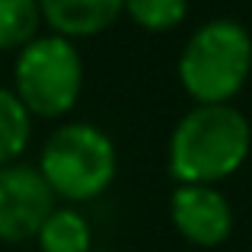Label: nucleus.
<instances>
[{
  "mask_svg": "<svg viewBox=\"0 0 252 252\" xmlns=\"http://www.w3.org/2000/svg\"><path fill=\"white\" fill-rule=\"evenodd\" d=\"M172 230L195 249H217L233 236L236 214L220 185H176L169 195Z\"/></svg>",
  "mask_w": 252,
  "mask_h": 252,
  "instance_id": "nucleus-6",
  "label": "nucleus"
},
{
  "mask_svg": "<svg viewBox=\"0 0 252 252\" xmlns=\"http://www.w3.org/2000/svg\"><path fill=\"white\" fill-rule=\"evenodd\" d=\"M32 134H35L32 112L10 86H0V166L23 163L26 150L32 147Z\"/></svg>",
  "mask_w": 252,
  "mask_h": 252,
  "instance_id": "nucleus-9",
  "label": "nucleus"
},
{
  "mask_svg": "<svg viewBox=\"0 0 252 252\" xmlns=\"http://www.w3.org/2000/svg\"><path fill=\"white\" fill-rule=\"evenodd\" d=\"M86 83V67L77 42L55 32H42L19 55H13L10 90L23 99L32 118L64 122L77 109Z\"/></svg>",
  "mask_w": 252,
  "mask_h": 252,
  "instance_id": "nucleus-4",
  "label": "nucleus"
},
{
  "mask_svg": "<svg viewBox=\"0 0 252 252\" xmlns=\"http://www.w3.org/2000/svg\"><path fill=\"white\" fill-rule=\"evenodd\" d=\"M125 16L150 35H166L189 19V0H125Z\"/></svg>",
  "mask_w": 252,
  "mask_h": 252,
  "instance_id": "nucleus-11",
  "label": "nucleus"
},
{
  "mask_svg": "<svg viewBox=\"0 0 252 252\" xmlns=\"http://www.w3.org/2000/svg\"><path fill=\"white\" fill-rule=\"evenodd\" d=\"M176 77L195 105L233 102L252 77V32L233 16L204 19L179 51Z\"/></svg>",
  "mask_w": 252,
  "mask_h": 252,
  "instance_id": "nucleus-2",
  "label": "nucleus"
},
{
  "mask_svg": "<svg viewBox=\"0 0 252 252\" xmlns=\"http://www.w3.org/2000/svg\"><path fill=\"white\" fill-rule=\"evenodd\" d=\"M249 154L252 125L240 105H191L169 134L166 166L176 185H220L246 166Z\"/></svg>",
  "mask_w": 252,
  "mask_h": 252,
  "instance_id": "nucleus-1",
  "label": "nucleus"
},
{
  "mask_svg": "<svg viewBox=\"0 0 252 252\" xmlns=\"http://www.w3.org/2000/svg\"><path fill=\"white\" fill-rule=\"evenodd\" d=\"M93 252H112V249H93Z\"/></svg>",
  "mask_w": 252,
  "mask_h": 252,
  "instance_id": "nucleus-12",
  "label": "nucleus"
},
{
  "mask_svg": "<svg viewBox=\"0 0 252 252\" xmlns=\"http://www.w3.org/2000/svg\"><path fill=\"white\" fill-rule=\"evenodd\" d=\"M38 252H93V223L77 204H58L35 236Z\"/></svg>",
  "mask_w": 252,
  "mask_h": 252,
  "instance_id": "nucleus-8",
  "label": "nucleus"
},
{
  "mask_svg": "<svg viewBox=\"0 0 252 252\" xmlns=\"http://www.w3.org/2000/svg\"><path fill=\"white\" fill-rule=\"evenodd\" d=\"M45 29L70 42L96 38L125 16V0H38Z\"/></svg>",
  "mask_w": 252,
  "mask_h": 252,
  "instance_id": "nucleus-7",
  "label": "nucleus"
},
{
  "mask_svg": "<svg viewBox=\"0 0 252 252\" xmlns=\"http://www.w3.org/2000/svg\"><path fill=\"white\" fill-rule=\"evenodd\" d=\"M38 172L64 204L102 198L118 176V147L105 128L93 122H58L38 147Z\"/></svg>",
  "mask_w": 252,
  "mask_h": 252,
  "instance_id": "nucleus-3",
  "label": "nucleus"
},
{
  "mask_svg": "<svg viewBox=\"0 0 252 252\" xmlns=\"http://www.w3.org/2000/svg\"><path fill=\"white\" fill-rule=\"evenodd\" d=\"M45 32L38 0H0V55H19Z\"/></svg>",
  "mask_w": 252,
  "mask_h": 252,
  "instance_id": "nucleus-10",
  "label": "nucleus"
},
{
  "mask_svg": "<svg viewBox=\"0 0 252 252\" xmlns=\"http://www.w3.org/2000/svg\"><path fill=\"white\" fill-rule=\"evenodd\" d=\"M55 208L58 198L35 163L0 166V243L3 246L35 243L42 223Z\"/></svg>",
  "mask_w": 252,
  "mask_h": 252,
  "instance_id": "nucleus-5",
  "label": "nucleus"
}]
</instances>
